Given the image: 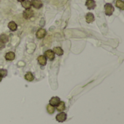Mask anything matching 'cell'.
<instances>
[{"instance_id":"1","label":"cell","mask_w":124,"mask_h":124,"mask_svg":"<svg viewBox=\"0 0 124 124\" xmlns=\"http://www.w3.org/2000/svg\"><path fill=\"white\" fill-rule=\"evenodd\" d=\"M105 14L108 16L112 15L113 13V12H114V7L110 3L105 4Z\"/></svg>"},{"instance_id":"2","label":"cell","mask_w":124,"mask_h":124,"mask_svg":"<svg viewBox=\"0 0 124 124\" xmlns=\"http://www.w3.org/2000/svg\"><path fill=\"white\" fill-rule=\"evenodd\" d=\"M56 120L59 123L65 122L67 120V114L64 112H60L56 116Z\"/></svg>"},{"instance_id":"3","label":"cell","mask_w":124,"mask_h":124,"mask_svg":"<svg viewBox=\"0 0 124 124\" xmlns=\"http://www.w3.org/2000/svg\"><path fill=\"white\" fill-rule=\"evenodd\" d=\"M23 17L25 19L28 20L33 16V11L31 9H27L23 11Z\"/></svg>"},{"instance_id":"4","label":"cell","mask_w":124,"mask_h":124,"mask_svg":"<svg viewBox=\"0 0 124 124\" xmlns=\"http://www.w3.org/2000/svg\"><path fill=\"white\" fill-rule=\"evenodd\" d=\"M44 56L46 59L49 60H54V57H55V54L54 53V52L51 49H49V50H46L44 53Z\"/></svg>"},{"instance_id":"5","label":"cell","mask_w":124,"mask_h":124,"mask_svg":"<svg viewBox=\"0 0 124 124\" xmlns=\"http://www.w3.org/2000/svg\"><path fill=\"white\" fill-rule=\"evenodd\" d=\"M46 31L45 29H44V28H39L37 31V32H36V37L38 39H43L46 36Z\"/></svg>"},{"instance_id":"6","label":"cell","mask_w":124,"mask_h":124,"mask_svg":"<svg viewBox=\"0 0 124 124\" xmlns=\"http://www.w3.org/2000/svg\"><path fill=\"white\" fill-rule=\"evenodd\" d=\"M31 2V6H33L36 9H40L43 6V3L41 0H32Z\"/></svg>"},{"instance_id":"7","label":"cell","mask_w":124,"mask_h":124,"mask_svg":"<svg viewBox=\"0 0 124 124\" xmlns=\"http://www.w3.org/2000/svg\"><path fill=\"white\" fill-rule=\"evenodd\" d=\"M86 6L89 9H94L96 7V2L94 0H86Z\"/></svg>"},{"instance_id":"8","label":"cell","mask_w":124,"mask_h":124,"mask_svg":"<svg viewBox=\"0 0 124 124\" xmlns=\"http://www.w3.org/2000/svg\"><path fill=\"white\" fill-rule=\"evenodd\" d=\"M60 102V99L58 97H53L49 100V105H51L52 106L56 107Z\"/></svg>"},{"instance_id":"9","label":"cell","mask_w":124,"mask_h":124,"mask_svg":"<svg viewBox=\"0 0 124 124\" xmlns=\"http://www.w3.org/2000/svg\"><path fill=\"white\" fill-rule=\"evenodd\" d=\"M56 110L58 112H63L65 110V103L63 101H60L56 106Z\"/></svg>"},{"instance_id":"10","label":"cell","mask_w":124,"mask_h":124,"mask_svg":"<svg viewBox=\"0 0 124 124\" xmlns=\"http://www.w3.org/2000/svg\"><path fill=\"white\" fill-rule=\"evenodd\" d=\"M37 60H38V62L41 65H43V66L46 65V61H47V60H46V58L45 57L44 55H40V56H39L38 58H37Z\"/></svg>"},{"instance_id":"11","label":"cell","mask_w":124,"mask_h":124,"mask_svg":"<svg viewBox=\"0 0 124 124\" xmlns=\"http://www.w3.org/2000/svg\"><path fill=\"white\" fill-rule=\"evenodd\" d=\"M86 20L88 23H92L94 21V15L92 12H89L86 15Z\"/></svg>"},{"instance_id":"12","label":"cell","mask_w":124,"mask_h":124,"mask_svg":"<svg viewBox=\"0 0 124 124\" xmlns=\"http://www.w3.org/2000/svg\"><path fill=\"white\" fill-rule=\"evenodd\" d=\"M15 54L13 52H9L6 54L5 55V59L8 61H12L15 59Z\"/></svg>"},{"instance_id":"13","label":"cell","mask_w":124,"mask_h":124,"mask_svg":"<svg viewBox=\"0 0 124 124\" xmlns=\"http://www.w3.org/2000/svg\"><path fill=\"white\" fill-rule=\"evenodd\" d=\"M8 28H9L10 31H15L17 28V25L14 22V21H10L8 23Z\"/></svg>"},{"instance_id":"14","label":"cell","mask_w":124,"mask_h":124,"mask_svg":"<svg viewBox=\"0 0 124 124\" xmlns=\"http://www.w3.org/2000/svg\"><path fill=\"white\" fill-rule=\"evenodd\" d=\"M22 7L23 8H25V9H31V2L29 0H24L23 1H22Z\"/></svg>"},{"instance_id":"15","label":"cell","mask_w":124,"mask_h":124,"mask_svg":"<svg viewBox=\"0 0 124 124\" xmlns=\"http://www.w3.org/2000/svg\"><path fill=\"white\" fill-rule=\"evenodd\" d=\"M53 52L54 54H56L58 56H61L63 54V50L62 48L59 47V46H57V47H54V49H53Z\"/></svg>"},{"instance_id":"16","label":"cell","mask_w":124,"mask_h":124,"mask_svg":"<svg viewBox=\"0 0 124 124\" xmlns=\"http://www.w3.org/2000/svg\"><path fill=\"white\" fill-rule=\"evenodd\" d=\"M25 79L27 80L28 81H32L34 79V76L33 75L32 73L31 72H28L25 75Z\"/></svg>"},{"instance_id":"17","label":"cell","mask_w":124,"mask_h":124,"mask_svg":"<svg viewBox=\"0 0 124 124\" xmlns=\"http://www.w3.org/2000/svg\"><path fill=\"white\" fill-rule=\"evenodd\" d=\"M0 41L1 42H3L4 44H6L9 41V37L7 35L4 34V33H2L0 35Z\"/></svg>"},{"instance_id":"18","label":"cell","mask_w":124,"mask_h":124,"mask_svg":"<svg viewBox=\"0 0 124 124\" xmlns=\"http://www.w3.org/2000/svg\"><path fill=\"white\" fill-rule=\"evenodd\" d=\"M46 111H47V113H49V114H50V115H52V114H53L54 113V111H55V108L54 107V106H52L51 105H47V106H46Z\"/></svg>"},{"instance_id":"19","label":"cell","mask_w":124,"mask_h":124,"mask_svg":"<svg viewBox=\"0 0 124 124\" xmlns=\"http://www.w3.org/2000/svg\"><path fill=\"white\" fill-rule=\"evenodd\" d=\"M116 7L119 8L121 10L124 9V2L123 1V0H117L116 2Z\"/></svg>"},{"instance_id":"20","label":"cell","mask_w":124,"mask_h":124,"mask_svg":"<svg viewBox=\"0 0 124 124\" xmlns=\"http://www.w3.org/2000/svg\"><path fill=\"white\" fill-rule=\"evenodd\" d=\"M0 76L2 78H4L7 76V70L5 69H0Z\"/></svg>"},{"instance_id":"21","label":"cell","mask_w":124,"mask_h":124,"mask_svg":"<svg viewBox=\"0 0 124 124\" xmlns=\"http://www.w3.org/2000/svg\"><path fill=\"white\" fill-rule=\"evenodd\" d=\"M4 47H5V44H4L3 42H1V41H0V50L4 49Z\"/></svg>"},{"instance_id":"22","label":"cell","mask_w":124,"mask_h":124,"mask_svg":"<svg viewBox=\"0 0 124 124\" xmlns=\"http://www.w3.org/2000/svg\"><path fill=\"white\" fill-rule=\"evenodd\" d=\"M1 80H2V77H1V76H0V82L1 81Z\"/></svg>"},{"instance_id":"23","label":"cell","mask_w":124,"mask_h":124,"mask_svg":"<svg viewBox=\"0 0 124 124\" xmlns=\"http://www.w3.org/2000/svg\"><path fill=\"white\" fill-rule=\"evenodd\" d=\"M18 1H20V2H22V1H23L24 0H17Z\"/></svg>"}]
</instances>
